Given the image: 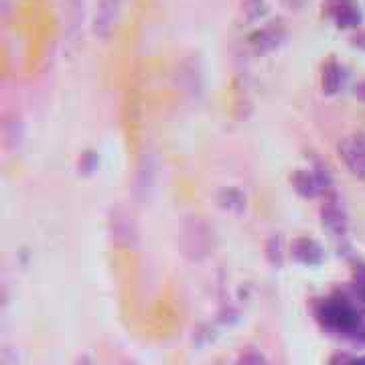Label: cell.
Wrapping results in <instances>:
<instances>
[{
	"mask_svg": "<svg viewBox=\"0 0 365 365\" xmlns=\"http://www.w3.org/2000/svg\"><path fill=\"white\" fill-rule=\"evenodd\" d=\"M314 319L329 333L357 339L365 329V311L345 294H331L314 307Z\"/></svg>",
	"mask_w": 365,
	"mask_h": 365,
	"instance_id": "1",
	"label": "cell"
},
{
	"mask_svg": "<svg viewBox=\"0 0 365 365\" xmlns=\"http://www.w3.org/2000/svg\"><path fill=\"white\" fill-rule=\"evenodd\" d=\"M181 250L189 260H203L215 248V230L201 217H189L182 223Z\"/></svg>",
	"mask_w": 365,
	"mask_h": 365,
	"instance_id": "2",
	"label": "cell"
},
{
	"mask_svg": "<svg viewBox=\"0 0 365 365\" xmlns=\"http://www.w3.org/2000/svg\"><path fill=\"white\" fill-rule=\"evenodd\" d=\"M124 9V0H96V11L91 19V31L96 37L108 39L116 31Z\"/></svg>",
	"mask_w": 365,
	"mask_h": 365,
	"instance_id": "3",
	"label": "cell"
},
{
	"mask_svg": "<svg viewBox=\"0 0 365 365\" xmlns=\"http://www.w3.org/2000/svg\"><path fill=\"white\" fill-rule=\"evenodd\" d=\"M287 35L288 29L282 23V19H274L250 35V47L258 55H268V53L276 51L287 41Z\"/></svg>",
	"mask_w": 365,
	"mask_h": 365,
	"instance_id": "4",
	"label": "cell"
},
{
	"mask_svg": "<svg viewBox=\"0 0 365 365\" xmlns=\"http://www.w3.org/2000/svg\"><path fill=\"white\" fill-rule=\"evenodd\" d=\"M290 182L294 187V191L304 199H314L321 193H327L331 189V177L323 169L314 170H294Z\"/></svg>",
	"mask_w": 365,
	"mask_h": 365,
	"instance_id": "5",
	"label": "cell"
},
{
	"mask_svg": "<svg viewBox=\"0 0 365 365\" xmlns=\"http://www.w3.org/2000/svg\"><path fill=\"white\" fill-rule=\"evenodd\" d=\"M325 14L337 29H357L364 21V13L355 0H329L325 2Z\"/></svg>",
	"mask_w": 365,
	"mask_h": 365,
	"instance_id": "6",
	"label": "cell"
},
{
	"mask_svg": "<svg viewBox=\"0 0 365 365\" xmlns=\"http://www.w3.org/2000/svg\"><path fill=\"white\" fill-rule=\"evenodd\" d=\"M341 160L345 163V167L351 170L353 175L365 179V138L364 136H347L343 138L337 146Z\"/></svg>",
	"mask_w": 365,
	"mask_h": 365,
	"instance_id": "7",
	"label": "cell"
},
{
	"mask_svg": "<svg viewBox=\"0 0 365 365\" xmlns=\"http://www.w3.org/2000/svg\"><path fill=\"white\" fill-rule=\"evenodd\" d=\"M290 256H292V260L299 262L302 266H319L325 260V252L321 248V244L313 237H307V235L292 240Z\"/></svg>",
	"mask_w": 365,
	"mask_h": 365,
	"instance_id": "8",
	"label": "cell"
},
{
	"mask_svg": "<svg viewBox=\"0 0 365 365\" xmlns=\"http://www.w3.org/2000/svg\"><path fill=\"white\" fill-rule=\"evenodd\" d=\"M321 222L331 234L343 235L347 232V215H345V211L335 197L325 201V205L321 209Z\"/></svg>",
	"mask_w": 365,
	"mask_h": 365,
	"instance_id": "9",
	"label": "cell"
},
{
	"mask_svg": "<svg viewBox=\"0 0 365 365\" xmlns=\"http://www.w3.org/2000/svg\"><path fill=\"white\" fill-rule=\"evenodd\" d=\"M345 71L335 57H329L321 67V90L325 96H335L343 88Z\"/></svg>",
	"mask_w": 365,
	"mask_h": 365,
	"instance_id": "10",
	"label": "cell"
},
{
	"mask_svg": "<svg viewBox=\"0 0 365 365\" xmlns=\"http://www.w3.org/2000/svg\"><path fill=\"white\" fill-rule=\"evenodd\" d=\"M217 203L227 213L244 215L246 205H248V199H246V193L240 191L237 187H223V189H220V193H217Z\"/></svg>",
	"mask_w": 365,
	"mask_h": 365,
	"instance_id": "11",
	"label": "cell"
},
{
	"mask_svg": "<svg viewBox=\"0 0 365 365\" xmlns=\"http://www.w3.org/2000/svg\"><path fill=\"white\" fill-rule=\"evenodd\" d=\"M112 234H114V237H116L118 242L132 244V237L136 235V232H134V225H132L130 217L120 215L118 211H114V213H112Z\"/></svg>",
	"mask_w": 365,
	"mask_h": 365,
	"instance_id": "12",
	"label": "cell"
},
{
	"mask_svg": "<svg viewBox=\"0 0 365 365\" xmlns=\"http://www.w3.org/2000/svg\"><path fill=\"white\" fill-rule=\"evenodd\" d=\"M266 258L276 268H280L284 264V240H282V235H270L268 237V242H266Z\"/></svg>",
	"mask_w": 365,
	"mask_h": 365,
	"instance_id": "13",
	"label": "cell"
},
{
	"mask_svg": "<svg viewBox=\"0 0 365 365\" xmlns=\"http://www.w3.org/2000/svg\"><path fill=\"white\" fill-rule=\"evenodd\" d=\"M353 297L357 302L365 307V262L353 264V280H351Z\"/></svg>",
	"mask_w": 365,
	"mask_h": 365,
	"instance_id": "14",
	"label": "cell"
},
{
	"mask_svg": "<svg viewBox=\"0 0 365 365\" xmlns=\"http://www.w3.org/2000/svg\"><path fill=\"white\" fill-rule=\"evenodd\" d=\"M235 365H270V361L258 349H246V351H242L237 355Z\"/></svg>",
	"mask_w": 365,
	"mask_h": 365,
	"instance_id": "15",
	"label": "cell"
},
{
	"mask_svg": "<svg viewBox=\"0 0 365 365\" xmlns=\"http://www.w3.org/2000/svg\"><path fill=\"white\" fill-rule=\"evenodd\" d=\"M266 11H268L266 0H244V13H246L250 21L262 19L266 14Z\"/></svg>",
	"mask_w": 365,
	"mask_h": 365,
	"instance_id": "16",
	"label": "cell"
},
{
	"mask_svg": "<svg viewBox=\"0 0 365 365\" xmlns=\"http://www.w3.org/2000/svg\"><path fill=\"white\" fill-rule=\"evenodd\" d=\"M98 167H100V157L93 150H88L83 157L79 158V173L81 175H91L98 170Z\"/></svg>",
	"mask_w": 365,
	"mask_h": 365,
	"instance_id": "17",
	"label": "cell"
},
{
	"mask_svg": "<svg viewBox=\"0 0 365 365\" xmlns=\"http://www.w3.org/2000/svg\"><path fill=\"white\" fill-rule=\"evenodd\" d=\"M351 43L357 47V49H361V51H365V31H361V33H357L355 37L351 39Z\"/></svg>",
	"mask_w": 365,
	"mask_h": 365,
	"instance_id": "18",
	"label": "cell"
},
{
	"mask_svg": "<svg viewBox=\"0 0 365 365\" xmlns=\"http://www.w3.org/2000/svg\"><path fill=\"white\" fill-rule=\"evenodd\" d=\"M353 93H355V98H357V100H361V102H365V81H359V83L355 86V90H353Z\"/></svg>",
	"mask_w": 365,
	"mask_h": 365,
	"instance_id": "19",
	"label": "cell"
},
{
	"mask_svg": "<svg viewBox=\"0 0 365 365\" xmlns=\"http://www.w3.org/2000/svg\"><path fill=\"white\" fill-rule=\"evenodd\" d=\"M345 365H365V355H361V357H349V355H347Z\"/></svg>",
	"mask_w": 365,
	"mask_h": 365,
	"instance_id": "20",
	"label": "cell"
},
{
	"mask_svg": "<svg viewBox=\"0 0 365 365\" xmlns=\"http://www.w3.org/2000/svg\"><path fill=\"white\" fill-rule=\"evenodd\" d=\"M345 359H347V355H345V353H341V355H335V357L331 359V365H345Z\"/></svg>",
	"mask_w": 365,
	"mask_h": 365,
	"instance_id": "21",
	"label": "cell"
},
{
	"mask_svg": "<svg viewBox=\"0 0 365 365\" xmlns=\"http://www.w3.org/2000/svg\"><path fill=\"white\" fill-rule=\"evenodd\" d=\"M76 365H91V359L88 355H81L78 361H76Z\"/></svg>",
	"mask_w": 365,
	"mask_h": 365,
	"instance_id": "22",
	"label": "cell"
},
{
	"mask_svg": "<svg viewBox=\"0 0 365 365\" xmlns=\"http://www.w3.org/2000/svg\"><path fill=\"white\" fill-rule=\"evenodd\" d=\"M120 365H134L132 361H124V364H120Z\"/></svg>",
	"mask_w": 365,
	"mask_h": 365,
	"instance_id": "23",
	"label": "cell"
}]
</instances>
